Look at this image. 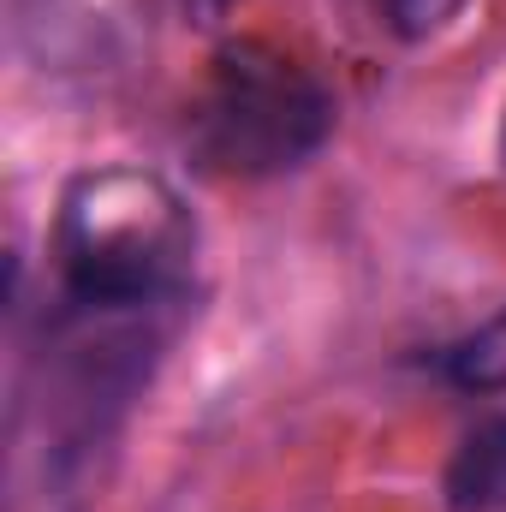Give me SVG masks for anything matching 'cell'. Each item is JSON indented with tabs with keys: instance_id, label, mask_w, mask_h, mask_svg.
<instances>
[{
	"instance_id": "obj_1",
	"label": "cell",
	"mask_w": 506,
	"mask_h": 512,
	"mask_svg": "<svg viewBox=\"0 0 506 512\" xmlns=\"http://www.w3.org/2000/svg\"><path fill=\"white\" fill-rule=\"evenodd\" d=\"M54 251L66 274V298L155 310L179 298L197 251V227L167 179L137 167H102L66 191Z\"/></svg>"
},
{
	"instance_id": "obj_2",
	"label": "cell",
	"mask_w": 506,
	"mask_h": 512,
	"mask_svg": "<svg viewBox=\"0 0 506 512\" xmlns=\"http://www.w3.org/2000/svg\"><path fill=\"white\" fill-rule=\"evenodd\" d=\"M334 126V96L286 54L239 42L215 60V78L197 102V149L209 167L268 179L322 149Z\"/></svg>"
},
{
	"instance_id": "obj_3",
	"label": "cell",
	"mask_w": 506,
	"mask_h": 512,
	"mask_svg": "<svg viewBox=\"0 0 506 512\" xmlns=\"http://www.w3.org/2000/svg\"><path fill=\"white\" fill-rule=\"evenodd\" d=\"M447 495L459 512H495L506 501V423H477L447 471Z\"/></svg>"
},
{
	"instance_id": "obj_4",
	"label": "cell",
	"mask_w": 506,
	"mask_h": 512,
	"mask_svg": "<svg viewBox=\"0 0 506 512\" xmlns=\"http://www.w3.org/2000/svg\"><path fill=\"white\" fill-rule=\"evenodd\" d=\"M447 376L465 393H506V304L447 352Z\"/></svg>"
},
{
	"instance_id": "obj_5",
	"label": "cell",
	"mask_w": 506,
	"mask_h": 512,
	"mask_svg": "<svg viewBox=\"0 0 506 512\" xmlns=\"http://www.w3.org/2000/svg\"><path fill=\"white\" fill-rule=\"evenodd\" d=\"M376 6H381V18H387V30L405 36V42H423V36L447 30L465 12V0H376Z\"/></svg>"
},
{
	"instance_id": "obj_6",
	"label": "cell",
	"mask_w": 506,
	"mask_h": 512,
	"mask_svg": "<svg viewBox=\"0 0 506 512\" xmlns=\"http://www.w3.org/2000/svg\"><path fill=\"white\" fill-rule=\"evenodd\" d=\"M501 155H506V126H501Z\"/></svg>"
}]
</instances>
